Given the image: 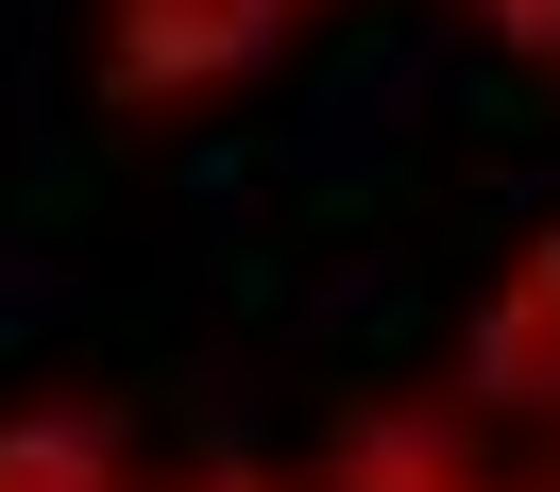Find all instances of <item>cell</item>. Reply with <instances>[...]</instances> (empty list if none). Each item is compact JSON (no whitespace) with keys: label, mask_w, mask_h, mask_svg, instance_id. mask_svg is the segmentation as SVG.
<instances>
[{"label":"cell","mask_w":560,"mask_h":492,"mask_svg":"<svg viewBox=\"0 0 560 492\" xmlns=\"http://www.w3.org/2000/svg\"><path fill=\"white\" fill-rule=\"evenodd\" d=\"M458 17H476L510 69H560V0H458Z\"/></svg>","instance_id":"cell-4"},{"label":"cell","mask_w":560,"mask_h":492,"mask_svg":"<svg viewBox=\"0 0 560 492\" xmlns=\"http://www.w3.org/2000/svg\"><path fill=\"white\" fill-rule=\"evenodd\" d=\"M306 51V0H85V103L171 137V119H221L238 85H272Z\"/></svg>","instance_id":"cell-1"},{"label":"cell","mask_w":560,"mask_h":492,"mask_svg":"<svg viewBox=\"0 0 560 492\" xmlns=\"http://www.w3.org/2000/svg\"><path fill=\"white\" fill-rule=\"evenodd\" d=\"M458 390H476L492 424H526V442L560 424V204L476 272V306H458Z\"/></svg>","instance_id":"cell-2"},{"label":"cell","mask_w":560,"mask_h":492,"mask_svg":"<svg viewBox=\"0 0 560 492\" xmlns=\"http://www.w3.org/2000/svg\"><path fill=\"white\" fill-rule=\"evenodd\" d=\"M153 492H306V476H272V458H238V442H221V458H171Z\"/></svg>","instance_id":"cell-5"},{"label":"cell","mask_w":560,"mask_h":492,"mask_svg":"<svg viewBox=\"0 0 560 492\" xmlns=\"http://www.w3.org/2000/svg\"><path fill=\"white\" fill-rule=\"evenodd\" d=\"M323 17H357V0H306V35H323Z\"/></svg>","instance_id":"cell-7"},{"label":"cell","mask_w":560,"mask_h":492,"mask_svg":"<svg viewBox=\"0 0 560 492\" xmlns=\"http://www.w3.org/2000/svg\"><path fill=\"white\" fill-rule=\"evenodd\" d=\"M458 492H560V476H544V458H476Z\"/></svg>","instance_id":"cell-6"},{"label":"cell","mask_w":560,"mask_h":492,"mask_svg":"<svg viewBox=\"0 0 560 492\" xmlns=\"http://www.w3.org/2000/svg\"><path fill=\"white\" fill-rule=\"evenodd\" d=\"M0 492H137V424L103 390H18L0 408Z\"/></svg>","instance_id":"cell-3"},{"label":"cell","mask_w":560,"mask_h":492,"mask_svg":"<svg viewBox=\"0 0 560 492\" xmlns=\"http://www.w3.org/2000/svg\"><path fill=\"white\" fill-rule=\"evenodd\" d=\"M137 492H153V476H137Z\"/></svg>","instance_id":"cell-9"},{"label":"cell","mask_w":560,"mask_h":492,"mask_svg":"<svg viewBox=\"0 0 560 492\" xmlns=\"http://www.w3.org/2000/svg\"><path fill=\"white\" fill-rule=\"evenodd\" d=\"M544 476H560V424H544Z\"/></svg>","instance_id":"cell-8"}]
</instances>
